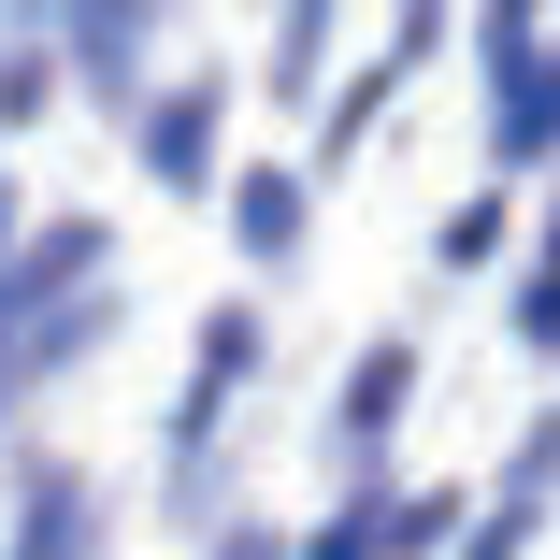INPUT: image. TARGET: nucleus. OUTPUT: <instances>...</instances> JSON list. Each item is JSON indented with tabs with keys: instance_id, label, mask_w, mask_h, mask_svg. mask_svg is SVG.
Returning a JSON list of instances; mask_svg holds the SVG:
<instances>
[{
	"instance_id": "obj_1",
	"label": "nucleus",
	"mask_w": 560,
	"mask_h": 560,
	"mask_svg": "<svg viewBox=\"0 0 560 560\" xmlns=\"http://www.w3.org/2000/svg\"><path fill=\"white\" fill-rule=\"evenodd\" d=\"M288 231H302V187L259 173V187H245V245H288Z\"/></svg>"
}]
</instances>
